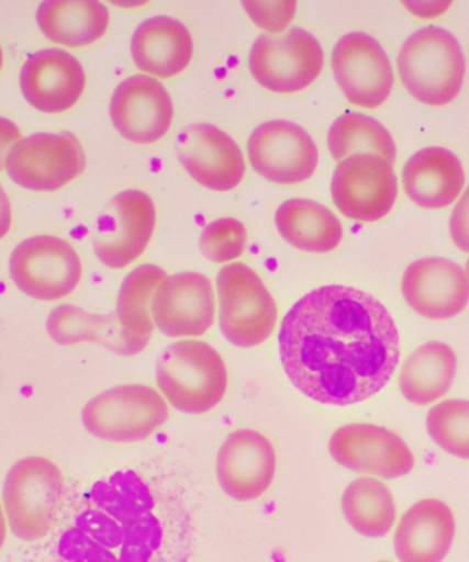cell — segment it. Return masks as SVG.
<instances>
[{"label":"cell","instance_id":"30","mask_svg":"<svg viewBox=\"0 0 469 562\" xmlns=\"http://www.w3.org/2000/svg\"><path fill=\"white\" fill-rule=\"evenodd\" d=\"M328 148L335 161L356 154H372L393 165L395 143L378 120L360 113H346L334 121L328 132Z\"/></svg>","mask_w":469,"mask_h":562},{"label":"cell","instance_id":"36","mask_svg":"<svg viewBox=\"0 0 469 562\" xmlns=\"http://www.w3.org/2000/svg\"><path fill=\"white\" fill-rule=\"evenodd\" d=\"M21 132L13 121L0 117V170L8 162L9 153L19 142Z\"/></svg>","mask_w":469,"mask_h":562},{"label":"cell","instance_id":"39","mask_svg":"<svg viewBox=\"0 0 469 562\" xmlns=\"http://www.w3.org/2000/svg\"><path fill=\"white\" fill-rule=\"evenodd\" d=\"M2 65H3V53H2V47H0V69H2Z\"/></svg>","mask_w":469,"mask_h":562},{"label":"cell","instance_id":"31","mask_svg":"<svg viewBox=\"0 0 469 562\" xmlns=\"http://www.w3.org/2000/svg\"><path fill=\"white\" fill-rule=\"evenodd\" d=\"M46 325L48 335L59 345L71 346L98 341L119 355L118 317L98 316L74 305H60L49 313Z\"/></svg>","mask_w":469,"mask_h":562},{"label":"cell","instance_id":"11","mask_svg":"<svg viewBox=\"0 0 469 562\" xmlns=\"http://www.w3.org/2000/svg\"><path fill=\"white\" fill-rule=\"evenodd\" d=\"M10 179L32 191H57L85 172L86 154L75 135L35 134L15 143L5 162Z\"/></svg>","mask_w":469,"mask_h":562},{"label":"cell","instance_id":"2","mask_svg":"<svg viewBox=\"0 0 469 562\" xmlns=\"http://www.w3.org/2000/svg\"><path fill=\"white\" fill-rule=\"evenodd\" d=\"M93 509L63 542L70 562H152L164 530L156 499L135 472H118L92 492Z\"/></svg>","mask_w":469,"mask_h":562},{"label":"cell","instance_id":"37","mask_svg":"<svg viewBox=\"0 0 469 562\" xmlns=\"http://www.w3.org/2000/svg\"><path fill=\"white\" fill-rule=\"evenodd\" d=\"M11 228V205L8 194L0 184V239L9 234Z\"/></svg>","mask_w":469,"mask_h":562},{"label":"cell","instance_id":"25","mask_svg":"<svg viewBox=\"0 0 469 562\" xmlns=\"http://www.w3.org/2000/svg\"><path fill=\"white\" fill-rule=\"evenodd\" d=\"M165 278L164 269L146 263L135 268L121 284L115 312L120 325V356L134 357L150 344L152 300Z\"/></svg>","mask_w":469,"mask_h":562},{"label":"cell","instance_id":"29","mask_svg":"<svg viewBox=\"0 0 469 562\" xmlns=\"http://www.w3.org/2000/svg\"><path fill=\"white\" fill-rule=\"evenodd\" d=\"M342 512L353 530L367 538L389 536L397 520L393 494L373 477L356 479L346 487Z\"/></svg>","mask_w":469,"mask_h":562},{"label":"cell","instance_id":"9","mask_svg":"<svg viewBox=\"0 0 469 562\" xmlns=\"http://www.w3.org/2000/svg\"><path fill=\"white\" fill-rule=\"evenodd\" d=\"M248 66L254 79L268 91L298 92L322 74L324 52L312 33L294 27L280 37H258Z\"/></svg>","mask_w":469,"mask_h":562},{"label":"cell","instance_id":"24","mask_svg":"<svg viewBox=\"0 0 469 562\" xmlns=\"http://www.w3.org/2000/svg\"><path fill=\"white\" fill-rule=\"evenodd\" d=\"M131 53L142 71L158 79H170L190 65L194 42L180 21L153 16L137 26L132 36Z\"/></svg>","mask_w":469,"mask_h":562},{"label":"cell","instance_id":"35","mask_svg":"<svg viewBox=\"0 0 469 562\" xmlns=\"http://www.w3.org/2000/svg\"><path fill=\"white\" fill-rule=\"evenodd\" d=\"M450 235L461 251L469 252V187L451 213Z\"/></svg>","mask_w":469,"mask_h":562},{"label":"cell","instance_id":"18","mask_svg":"<svg viewBox=\"0 0 469 562\" xmlns=\"http://www.w3.org/2000/svg\"><path fill=\"white\" fill-rule=\"evenodd\" d=\"M176 153L191 178L209 190H234L246 172L237 143L212 124L187 126L176 140Z\"/></svg>","mask_w":469,"mask_h":562},{"label":"cell","instance_id":"13","mask_svg":"<svg viewBox=\"0 0 469 562\" xmlns=\"http://www.w3.org/2000/svg\"><path fill=\"white\" fill-rule=\"evenodd\" d=\"M252 167L278 184H297L311 179L319 164L312 136L290 121H268L254 130L247 143Z\"/></svg>","mask_w":469,"mask_h":562},{"label":"cell","instance_id":"28","mask_svg":"<svg viewBox=\"0 0 469 562\" xmlns=\"http://www.w3.org/2000/svg\"><path fill=\"white\" fill-rule=\"evenodd\" d=\"M43 35L65 47H85L108 31L110 15L99 2H43L37 10Z\"/></svg>","mask_w":469,"mask_h":562},{"label":"cell","instance_id":"3","mask_svg":"<svg viewBox=\"0 0 469 562\" xmlns=\"http://www.w3.org/2000/svg\"><path fill=\"white\" fill-rule=\"evenodd\" d=\"M157 385L169 404L187 415H203L223 401L228 371L223 357L201 340L170 345L157 362Z\"/></svg>","mask_w":469,"mask_h":562},{"label":"cell","instance_id":"5","mask_svg":"<svg viewBox=\"0 0 469 562\" xmlns=\"http://www.w3.org/2000/svg\"><path fill=\"white\" fill-rule=\"evenodd\" d=\"M65 495L59 468L44 457H25L5 475L2 505L11 532L35 542L53 530Z\"/></svg>","mask_w":469,"mask_h":562},{"label":"cell","instance_id":"38","mask_svg":"<svg viewBox=\"0 0 469 562\" xmlns=\"http://www.w3.org/2000/svg\"><path fill=\"white\" fill-rule=\"evenodd\" d=\"M8 519H5L3 505L0 504V550H2L5 538H8Z\"/></svg>","mask_w":469,"mask_h":562},{"label":"cell","instance_id":"20","mask_svg":"<svg viewBox=\"0 0 469 562\" xmlns=\"http://www.w3.org/2000/svg\"><path fill=\"white\" fill-rule=\"evenodd\" d=\"M407 306L428 319H449L469 302V279L465 269L446 258H423L411 263L402 278Z\"/></svg>","mask_w":469,"mask_h":562},{"label":"cell","instance_id":"40","mask_svg":"<svg viewBox=\"0 0 469 562\" xmlns=\"http://www.w3.org/2000/svg\"><path fill=\"white\" fill-rule=\"evenodd\" d=\"M380 562H390V561H380Z\"/></svg>","mask_w":469,"mask_h":562},{"label":"cell","instance_id":"21","mask_svg":"<svg viewBox=\"0 0 469 562\" xmlns=\"http://www.w3.org/2000/svg\"><path fill=\"white\" fill-rule=\"evenodd\" d=\"M20 86L26 102L38 112L64 113L79 102L86 88V74L74 55L47 48L26 59Z\"/></svg>","mask_w":469,"mask_h":562},{"label":"cell","instance_id":"14","mask_svg":"<svg viewBox=\"0 0 469 562\" xmlns=\"http://www.w3.org/2000/svg\"><path fill=\"white\" fill-rule=\"evenodd\" d=\"M330 454L353 472L382 479L410 475L415 454L399 434L375 424H347L330 439Z\"/></svg>","mask_w":469,"mask_h":562},{"label":"cell","instance_id":"23","mask_svg":"<svg viewBox=\"0 0 469 562\" xmlns=\"http://www.w3.org/2000/svg\"><path fill=\"white\" fill-rule=\"evenodd\" d=\"M402 183L416 205L437 211L459 198L466 173L456 154L444 147H428L410 158L402 170Z\"/></svg>","mask_w":469,"mask_h":562},{"label":"cell","instance_id":"27","mask_svg":"<svg viewBox=\"0 0 469 562\" xmlns=\"http://www.w3.org/2000/svg\"><path fill=\"white\" fill-rule=\"evenodd\" d=\"M275 222L279 234L302 251L323 255L335 250L344 238L338 217L314 201L297 198L281 203Z\"/></svg>","mask_w":469,"mask_h":562},{"label":"cell","instance_id":"7","mask_svg":"<svg viewBox=\"0 0 469 562\" xmlns=\"http://www.w3.org/2000/svg\"><path fill=\"white\" fill-rule=\"evenodd\" d=\"M220 328L241 349L263 345L278 323V306L261 278L242 262L222 268L217 277Z\"/></svg>","mask_w":469,"mask_h":562},{"label":"cell","instance_id":"10","mask_svg":"<svg viewBox=\"0 0 469 562\" xmlns=\"http://www.w3.org/2000/svg\"><path fill=\"white\" fill-rule=\"evenodd\" d=\"M156 223V205L146 192H120L104 207L92 236L99 261L110 269L131 266L150 244Z\"/></svg>","mask_w":469,"mask_h":562},{"label":"cell","instance_id":"16","mask_svg":"<svg viewBox=\"0 0 469 562\" xmlns=\"http://www.w3.org/2000/svg\"><path fill=\"white\" fill-rule=\"evenodd\" d=\"M152 317L169 338H197L206 334L216 317L212 281L197 272L165 278L154 292Z\"/></svg>","mask_w":469,"mask_h":562},{"label":"cell","instance_id":"19","mask_svg":"<svg viewBox=\"0 0 469 562\" xmlns=\"http://www.w3.org/2000/svg\"><path fill=\"white\" fill-rule=\"evenodd\" d=\"M276 451L265 435L239 429L230 435L217 456L220 486L228 497L241 503L258 499L272 486Z\"/></svg>","mask_w":469,"mask_h":562},{"label":"cell","instance_id":"12","mask_svg":"<svg viewBox=\"0 0 469 562\" xmlns=\"http://www.w3.org/2000/svg\"><path fill=\"white\" fill-rule=\"evenodd\" d=\"M399 184L393 165L372 154H356L340 161L331 180L334 205L345 217L375 223L393 209Z\"/></svg>","mask_w":469,"mask_h":562},{"label":"cell","instance_id":"33","mask_svg":"<svg viewBox=\"0 0 469 562\" xmlns=\"http://www.w3.org/2000/svg\"><path fill=\"white\" fill-rule=\"evenodd\" d=\"M247 231L236 218H219L206 225L201 235L203 256L213 262L235 261L246 250Z\"/></svg>","mask_w":469,"mask_h":562},{"label":"cell","instance_id":"17","mask_svg":"<svg viewBox=\"0 0 469 562\" xmlns=\"http://www.w3.org/2000/svg\"><path fill=\"white\" fill-rule=\"evenodd\" d=\"M110 117L126 140L152 145L163 139L172 125V99L167 88L153 77L131 76L115 88Z\"/></svg>","mask_w":469,"mask_h":562},{"label":"cell","instance_id":"1","mask_svg":"<svg viewBox=\"0 0 469 562\" xmlns=\"http://www.w3.org/2000/svg\"><path fill=\"white\" fill-rule=\"evenodd\" d=\"M279 350L287 376L320 404L372 398L400 362V334L377 297L325 285L298 301L281 323Z\"/></svg>","mask_w":469,"mask_h":562},{"label":"cell","instance_id":"6","mask_svg":"<svg viewBox=\"0 0 469 562\" xmlns=\"http://www.w3.org/2000/svg\"><path fill=\"white\" fill-rule=\"evenodd\" d=\"M164 395L143 384L110 389L92 398L81 413L82 426L98 439L115 443L141 442L168 422Z\"/></svg>","mask_w":469,"mask_h":562},{"label":"cell","instance_id":"34","mask_svg":"<svg viewBox=\"0 0 469 562\" xmlns=\"http://www.w3.org/2000/svg\"><path fill=\"white\" fill-rule=\"evenodd\" d=\"M243 5L259 26L273 33L283 31L295 13L294 2H245Z\"/></svg>","mask_w":469,"mask_h":562},{"label":"cell","instance_id":"15","mask_svg":"<svg viewBox=\"0 0 469 562\" xmlns=\"http://www.w3.org/2000/svg\"><path fill=\"white\" fill-rule=\"evenodd\" d=\"M333 71L347 101L364 109H377L388 101L394 75L384 49L362 32L345 35L333 49Z\"/></svg>","mask_w":469,"mask_h":562},{"label":"cell","instance_id":"4","mask_svg":"<svg viewBox=\"0 0 469 562\" xmlns=\"http://www.w3.org/2000/svg\"><path fill=\"white\" fill-rule=\"evenodd\" d=\"M397 65L407 92L429 106L455 101L465 82V53L443 27L428 26L413 33L402 46Z\"/></svg>","mask_w":469,"mask_h":562},{"label":"cell","instance_id":"8","mask_svg":"<svg viewBox=\"0 0 469 562\" xmlns=\"http://www.w3.org/2000/svg\"><path fill=\"white\" fill-rule=\"evenodd\" d=\"M10 277L27 296L59 301L77 289L82 277L79 256L68 241L41 235L22 241L11 252Z\"/></svg>","mask_w":469,"mask_h":562},{"label":"cell","instance_id":"32","mask_svg":"<svg viewBox=\"0 0 469 562\" xmlns=\"http://www.w3.org/2000/svg\"><path fill=\"white\" fill-rule=\"evenodd\" d=\"M426 427L429 438L446 453L469 460V401L439 402L429 409Z\"/></svg>","mask_w":469,"mask_h":562},{"label":"cell","instance_id":"22","mask_svg":"<svg viewBox=\"0 0 469 562\" xmlns=\"http://www.w3.org/2000/svg\"><path fill=\"white\" fill-rule=\"evenodd\" d=\"M456 517L444 501H418L402 515L394 533L400 562H444L454 547Z\"/></svg>","mask_w":469,"mask_h":562},{"label":"cell","instance_id":"26","mask_svg":"<svg viewBox=\"0 0 469 562\" xmlns=\"http://www.w3.org/2000/svg\"><path fill=\"white\" fill-rule=\"evenodd\" d=\"M457 369L456 351L448 344L427 341L411 352L402 366L399 379L401 394L413 405H432L454 387Z\"/></svg>","mask_w":469,"mask_h":562}]
</instances>
